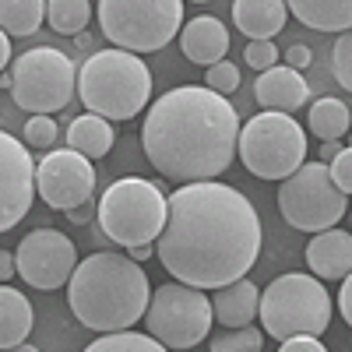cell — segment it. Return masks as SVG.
<instances>
[{
    "mask_svg": "<svg viewBox=\"0 0 352 352\" xmlns=\"http://www.w3.org/2000/svg\"><path fill=\"white\" fill-rule=\"evenodd\" d=\"M166 197L169 212L155 254L176 282L208 292L254 268L261 254V219L236 187L197 180L180 184Z\"/></svg>",
    "mask_w": 352,
    "mask_h": 352,
    "instance_id": "1",
    "label": "cell"
},
{
    "mask_svg": "<svg viewBox=\"0 0 352 352\" xmlns=\"http://www.w3.org/2000/svg\"><path fill=\"white\" fill-rule=\"evenodd\" d=\"M240 113L208 85H176L159 96L141 124V148L173 184L215 180L236 159Z\"/></svg>",
    "mask_w": 352,
    "mask_h": 352,
    "instance_id": "2",
    "label": "cell"
},
{
    "mask_svg": "<svg viewBox=\"0 0 352 352\" xmlns=\"http://www.w3.org/2000/svg\"><path fill=\"white\" fill-rule=\"evenodd\" d=\"M152 289L148 275L131 254L99 250L78 261L67 282V303L74 317L92 331H120L144 320Z\"/></svg>",
    "mask_w": 352,
    "mask_h": 352,
    "instance_id": "3",
    "label": "cell"
},
{
    "mask_svg": "<svg viewBox=\"0 0 352 352\" xmlns=\"http://www.w3.org/2000/svg\"><path fill=\"white\" fill-rule=\"evenodd\" d=\"M78 96L88 113L106 120H134L152 96V71L131 50H99L78 67Z\"/></svg>",
    "mask_w": 352,
    "mask_h": 352,
    "instance_id": "4",
    "label": "cell"
},
{
    "mask_svg": "<svg viewBox=\"0 0 352 352\" xmlns=\"http://www.w3.org/2000/svg\"><path fill=\"white\" fill-rule=\"evenodd\" d=\"M257 317H261L264 335H272L278 342L300 331L324 335L331 324V296L317 275L289 272L268 282V289L261 292Z\"/></svg>",
    "mask_w": 352,
    "mask_h": 352,
    "instance_id": "5",
    "label": "cell"
},
{
    "mask_svg": "<svg viewBox=\"0 0 352 352\" xmlns=\"http://www.w3.org/2000/svg\"><path fill=\"white\" fill-rule=\"evenodd\" d=\"M166 212L169 197L162 194V187L141 176H124L99 197V226L124 250L134 243H155L166 226Z\"/></svg>",
    "mask_w": 352,
    "mask_h": 352,
    "instance_id": "6",
    "label": "cell"
},
{
    "mask_svg": "<svg viewBox=\"0 0 352 352\" xmlns=\"http://www.w3.org/2000/svg\"><path fill=\"white\" fill-rule=\"evenodd\" d=\"M236 155L261 180H285L307 162V131L292 120V113L264 109L240 127Z\"/></svg>",
    "mask_w": 352,
    "mask_h": 352,
    "instance_id": "7",
    "label": "cell"
},
{
    "mask_svg": "<svg viewBox=\"0 0 352 352\" xmlns=\"http://www.w3.org/2000/svg\"><path fill=\"white\" fill-rule=\"evenodd\" d=\"M102 36L131 53H155L184 28V0H99Z\"/></svg>",
    "mask_w": 352,
    "mask_h": 352,
    "instance_id": "8",
    "label": "cell"
},
{
    "mask_svg": "<svg viewBox=\"0 0 352 352\" xmlns=\"http://www.w3.org/2000/svg\"><path fill=\"white\" fill-rule=\"evenodd\" d=\"M78 92V67L56 46H36L11 60V99L25 113H56Z\"/></svg>",
    "mask_w": 352,
    "mask_h": 352,
    "instance_id": "9",
    "label": "cell"
},
{
    "mask_svg": "<svg viewBox=\"0 0 352 352\" xmlns=\"http://www.w3.org/2000/svg\"><path fill=\"white\" fill-rule=\"evenodd\" d=\"M278 212L300 232L331 229L349 212V194L331 180L328 162H303L296 173H289L278 187Z\"/></svg>",
    "mask_w": 352,
    "mask_h": 352,
    "instance_id": "10",
    "label": "cell"
},
{
    "mask_svg": "<svg viewBox=\"0 0 352 352\" xmlns=\"http://www.w3.org/2000/svg\"><path fill=\"white\" fill-rule=\"evenodd\" d=\"M144 320H148V335H155L162 349L176 352V349H194L208 338L215 310L212 300L204 296V289L173 278L152 292Z\"/></svg>",
    "mask_w": 352,
    "mask_h": 352,
    "instance_id": "11",
    "label": "cell"
},
{
    "mask_svg": "<svg viewBox=\"0 0 352 352\" xmlns=\"http://www.w3.org/2000/svg\"><path fill=\"white\" fill-rule=\"evenodd\" d=\"M14 261H18L21 282H28L32 289H43V292H53L71 282L78 268V250L71 236H64L60 229H36L18 243Z\"/></svg>",
    "mask_w": 352,
    "mask_h": 352,
    "instance_id": "12",
    "label": "cell"
},
{
    "mask_svg": "<svg viewBox=\"0 0 352 352\" xmlns=\"http://www.w3.org/2000/svg\"><path fill=\"white\" fill-rule=\"evenodd\" d=\"M36 194L53 212H71L74 204H81L96 194L92 159L74 152V148L46 152L36 166Z\"/></svg>",
    "mask_w": 352,
    "mask_h": 352,
    "instance_id": "13",
    "label": "cell"
},
{
    "mask_svg": "<svg viewBox=\"0 0 352 352\" xmlns=\"http://www.w3.org/2000/svg\"><path fill=\"white\" fill-rule=\"evenodd\" d=\"M36 201V162L28 144L0 131V232L14 229Z\"/></svg>",
    "mask_w": 352,
    "mask_h": 352,
    "instance_id": "14",
    "label": "cell"
},
{
    "mask_svg": "<svg viewBox=\"0 0 352 352\" xmlns=\"http://www.w3.org/2000/svg\"><path fill=\"white\" fill-rule=\"evenodd\" d=\"M307 264L320 282H342L352 272V232L338 226L314 232L307 243Z\"/></svg>",
    "mask_w": 352,
    "mask_h": 352,
    "instance_id": "15",
    "label": "cell"
},
{
    "mask_svg": "<svg viewBox=\"0 0 352 352\" xmlns=\"http://www.w3.org/2000/svg\"><path fill=\"white\" fill-rule=\"evenodd\" d=\"M254 99L264 106V109H282V113H292L300 109L307 99H310V85L300 71H292L285 64H275L268 71H261L257 81H254Z\"/></svg>",
    "mask_w": 352,
    "mask_h": 352,
    "instance_id": "16",
    "label": "cell"
},
{
    "mask_svg": "<svg viewBox=\"0 0 352 352\" xmlns=\"http://www.w3.org/2000/svg\"><path fill=\"white\" fill-rule=\"evenodd\" d=\"M180 46H184V56L190 64H201V67H212L219 64L226 50H229V28L219 21V18H194L180 28Z\"/></svg>",
    "mask_w": 352,
    "mask_h": 352,
    "instance_id": "17",
    "label": "cell"
},
{
    "mask_svg": "<svg viewBox=\"0 0 352 352\" xmlns=\"http://www.w3.org/2000/svg\"><path fill=\"white\" fill-rule=\"evenodd\" d=\"M285 0H232V25L247 39H275L285 28Z\"/></svg>",
    "mask_w": 352,
    "mask_h": 352,
    "instance_id": "18",
    "label": "cell"
},
{
    "mask_svg": "<svg viewBox=\"0 0 352 352\" xmlns=\"http://www.w3.org/2000/svg\"><path fill=\"white\" fill-rule=\"evenodd\" d=\"M212 310H215V320L222 328H243L257 317V307H261V289L247 278H236V282H226L219 289H212Z\"/></svg>",
    "mask_w": 352,
    "mask_h": 352,
    "instance_id": "19",
    "label": "cell"
},
{
    "mask_svg": "<svg viewBox=\"0 0 352 352\" xmlns=\"http://www.w3.org/2000/svg\"><path fill=\"white\" fill-rule=\"evenodd\" d=\"M289 14L314 32H345L352 28V0H285Z\"/></svg>",
    "mask_w": 352,
    "mask_h": 352,
    "instance_id": "20",
    "label": "cell"
},
{
    "mask_svg": "<svg viewBox=\"0 0 352 352\" xmlns=\"http://www.w3.org/2000/svg\"><path fill=\"white\" fill-rule=\"evenodd\" d=\"M32 303L4 282L0 285V349H18L32 331Z\"/></svg>",
    "mask_w": 352,
    "mask_h": 352,
    "instance_id": "21",
    "label": "cell"
},
{
    "mask_svg": "<svg viewBox=\"0 0 352 352\" xmlns=\"http://www.w3.org/2000/svg\"><path fill=\"white\" fill-rule=\"evenodd\" d=\"M113 141H116L113 127H109L106 116H99V113H81L78 120H71V127H67V148H74V152H81L88 159L109 155Z\"/></svg>",
    "mask_w": 352,
    "mask_h": 352,
    "instance_id": "22",
    "label": "cell"
},
{
    "mask_svg": "<svg viewBox=\"0 0 352 352\" xmlns=\"http://www.w3.org/2000/svg\"><path fill=\"white\" fill-rule=\"evenodd\" d=\"M307 127L320 138V141H338L345 138V131L352 127V109L335 99V96H324V99H317L307 113Z\"/></svg>",
    "mask_w": 352,
    "mask_h": 352,
    "instance_id": "23",
    "label": "cell"
},
{
    "mask_svg": "<svg viewBox=\"0 0 352 352\" xmlns=\"http://www.w3.org/2000/svg\"><path fill=\"white\" fill-rule=\"evenodd\" d=\"M46 18V0H0V28L8 36H32Z\"/></svg>",
    "mask_w": 352,
    "mask_h": 352,
    "instance_id": "24",
    "label": "cell"
},
{
    "mask_svg": "<svg viewBox=\"0 0 352 352\" xmlns=\"http://www.w3.org/2000/svg\"><path fill=\"white\" fill-rule=\"evenodd\" d=\"M92 18V4L88 0H46V21L60 36H78Z\"/></svg>",
    "mask_w": 352,
    "mask_h": 352,
    "instance_id": "25",
    "label": "cell"
},
{
    "mask_svg": "<svg viewBox=\"0 0 352 352\" xmlns=\"http://www.w3.org/2000/svg\"><path fill=\"white\" fill-rule=\"evenodd\" d=\"M88 352H162V342L155 335H138L131 328H120V331H102V338H92Z\"/></svg>",
    "mask_w": 352,
    "mask_h": 352,
    "instance_id": "26",
    "label": "cell"
},
{
    "mask_svg": "<svg viewBox=\"0 0 352 352\" xmlns=\"http://www.w3.org/2000/svg\"><path fill=\"white\" fill-rule=\"evenodd\" d=\"M208 349L212 352H261L264 349V338H261V328L243 324V328H229L226 335L212 338Z\"/></svg>",
    "mask_w": 352,
    "mask_h": 352,
    "instance_id": "27",
    "label": "cell"
},
{
    "mask_svg": "<svg viewBox=\"0 0 352 352\" xmlns=\"http://www.w3.org/2000/svg\"><path fill=\"white\" fill-rule=\"evenodd\" d=\"M56 134H60V127H56V120L50 113H32L25 124V144L28 148H39V152H50Z\"/></svg>",
    "mask_w": 352,
    "mask_h": 352,
    "instance_id": "28",
    "label": "cell"
},
{
    "mask_svg": "<svg viewBox=\"0 0 352 352\" xmlns=\"http://www.w3.org/2000/svg\"><path fill=\"white\" fill-rule=\"evenodd\" d=\"M331 74L345 92H352V28L338 32V39L331 46Z\"/></svg>",
    "mask_w": 352,
    "mask_h": 352,
    "instance_id": "29",
    "label": "cell"
},
{
    "mask_svg": "<svg viewBox=\"0 0 352 352\" xmlns=\"http://www.w3.org/2000/svg\"><path fill=\"white\" fill-rule=\"evenodd\" d=\"M204 85L212 88V92H219V96H232L240 88V67L232 64V60H219V64H212L208 67V74H204Z\"/></svg>",
    "mask_w": 352,
    "mask_h": 352,
    "instance_id": "30",
    "label": "cell"
},
{
    "mask_svg": "<svg viewBox=\"0 0 352 352\" xmlns=\"http://www.w3.org/2000/svg\"><path fill=\"white\" fill-rule=\"evenodd\" d=\"M278 46H275V39H250L247 43V53H243V60L261 74V71H268V67H275L278 64Z\"/></svg>",
    "mask_w": 352,
    "mask_h": 352,
    "instance_id": "31",
    "label": "cell"
},
{
    "mask_svg": "<svg viewBox=\"0 0 352 352\" xmlns=\"http://www.w3.org/2000/svg\"><path fill=\"white\" fill-rule=\"evenodd\" d=\"M328 169H331V180L352 197V144H345V148L328 162Z\"/></svg>",
    "mask_w": 352,
    "mask_h": 352,
    "instance_id": "32",
    "label": "cell"
},
{
    "mask_svg": "<svg viewBox=\"0 0 352 352\" xmlns=\"http://www.w3.org/2000/svg\"><path fill=\"white\" fill-rule=\"evenodd\" d=\"M278 352H324V342L310 331H300V335H289L278 342Z\"/></svg>",
    "mask_w": 352,
    "mask_h": 352,
    "instance_id": "33",
    "label": "cell"
},
{
    "mask_svg": "<svg viewBox=\"0 0 352 352\" xmlns=\"http://www.w3.org/2000/svg\"><path fill=\"white\" fill-rule=\"evenodd\" d=\"M282 56H285V67H292V71H303V67H310V60H314L310 46H303V43L289 46V50H285Z\"/></svg>",
    "mask_w": 352,
    "mask_h": 352,
    "instance_id": "34",
    "label": "cell"
},
{
    "mask_svg": "<svg viewBox=\"0 0 352 352\" xmlns=\"http://www.w3.org/2000/svg\"><path fill=\"white\" fill-rule=\"evenodd\" d=\"M71 222H78V226H85V222H92V219H99V201L96 197H88V201H81V204H74L71 212H64Z\"/></svg>",
    "mask_w": 352,
    "mask_h": 352,
    "instance_id": "35",
    "label": "cell"
},
{
    "mask_svg": "<svg viewBox=\"0 0 352 352\" xmlns=\"http://www.w3.org/2000/svg\"><path fill=\"white\" fill-rule=\"evenodd\" d=\"M338 314L345 317V324L352 328V272L342 278V289H338Z\"/></svg>",
    "mask_w": 352,
    "mask_h": 352,
    "instance_id": "36",
    "label": "cell"
},
{
    "mask_svg": "<svg viewBox=\"0 0 352 352\" xmlns=\"http://www.w3.org/2000/svg\"><path fill=\"white\" fill-rule=\"evenodd\" d=\"M11 275H18V261H14V254L0 250V282H11Z\"/></svg>",
    "mask_w": 352,
    "mask_h": 352,
    "instance_id": "37",
    "label": "cell"
},
{
    "mask_svg": "<svg viewBox=\"0 0 352 352\" xmlns=\"http://www.w3.org/2000/svg\"><path fill=\"white\" fill-rule=\"evenodd\" d=\"M127 254H131L138 264H144L148 257H155V243H134V247H127Z\"/></svg>",
    "mask_w": 352,
    "mask_h": 352,
    "instance_id": "38",
    "label": "cell"
},
{
    "mask_svg": "<svg viewBox=\"0 0 352 352\" xmlns=\"http://www.w3.org/2000/svg\"><path fill=\"white\" fill-rule=\"evenodd\" d=\"M11 36L4 32V28H0V74H4V67H8V60H11Z\"/></svg>",
    "mask_w": 352,
    "mask_h": 352,
    "instance_id": "39",
    "label": "cell"
},
{
    "mask_svg": "<svg viewBox=\"0 0 352 352\" xmlns=\"http://www.w3.org/2000/svg\"><path fill=\"white\" fill-rule=\"evenodd\" d=\"M338 152H342V141H320V152H317V159H320V162H331Z\"/></svg>",
    "mask_w": 352,
    "mask_h": 352,
    "instance_id": "40",
    "label": "cell"
},
{
    "mask_svg": "<svg viewBox=\"0 0 352 352\" xmlns=\"http://www.w3.org/2000/svg\"><path fill=\"white\" fill-rule=\"evenodd\" d=\"M190 4H208V0H190Z\"/></svg>",
    "mask_w": 352,
    "mask_h": 352,
    "instance_id": "41",
    "label": "cell"
},
{
    "mask_svg": "<svg viewBox=\"0 0 352 352\" xmlns=\"http://www.w3.org/2000/svg\"><path fill=\"white\" fill-rule=\"evenodd\" d=\"M349 144H352V138H349Z\"/></svg>",
    "mask_w": 352,
    "mask_h": 352,
    "instance_id": "42",
    "label": "cell"
}]
</instances>
